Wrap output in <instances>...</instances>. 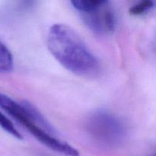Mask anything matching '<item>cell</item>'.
<instances>
[{"label":"cell","instance_id":"2","mask_svg":"<svg viewBox=\"0 0 156 156\" xmlns=\"http://www.w3.org/2000/svg\"><path fill=\"white\" fill-rule=\"evenodd\" d=\"M85 127L92 140L106 147L119 146L126 136V127L123 122L105 110L92 113L87 119Z\"/></svg>","mask_w":156,"mask_h":156},{"label":"cell","instance_id":"5","mask_svg":"<svg viewBox=\"0 0 156 156\" xmlns=\"http://www.w3.org/2000/svg\"><path fill=\"white\" fill-rule=\"evenodd\" d=\"M154 7H155L154 2L149 1V0L142 1L131 6L129 12L130 15H134V16H140V15H143L152 11Z\"/></svg>","mask_w":156,"mask_h":156},{"label":"cell","instance_id":"3","mask_svg":"<svg viewBox=\"0 0 156 156\" xmlns=\"http://www.w3.org/2000/svg\"><path fill=\"white\" fill-rule=\"evenodd\" d=\"M85 25L98 34H111L117 27V16L111 2L106 0L72 1Z\"/></svg>","mask_w":156,"mask_h":156},{"label":"cell","instance_id":"1","mask_svg":"<svg viewBox=\"0 0 156 156\" xmlns=\"http://www.w3.org/2000/svg\"><path fill=\"white\" fill-rule=\"evenodd\" d=\"M47 46L55 59L75 74L86 76L95 73L99 62L74 29L55 24L47 34Z\"/></svg>","mask_w":156,"mask_h":156},{"label":"cell","instance_id":"6","mask_svg":"<svg viewBox=\"0 0 156 156\" xmlns=\"http://www.w3.org/2000/svg\"><path fill=\"white\" fill-rule=\"evenodd\" d=\"M0 126L4 130H5L8 133L13 136L15 138L18 140H23V136L19 131L15 128L13 123L11 122L8 117H6L2 112H0Z\"/></svg>","mask_w":156,"mask_h":156},{"label":"cell","instance_id":"4","mask_svg":"<svg viewBox=\"0 0 156 156\" xmlns=\"http://www.w3.org/2000/svg\"><path fill=\"white\" fill-rule=\"evenodd\" d=\"M14 67V59L7 47L0 41V73H7Z\"/></svg>","mask_w":156,"mask_h":156}]
</instances>
